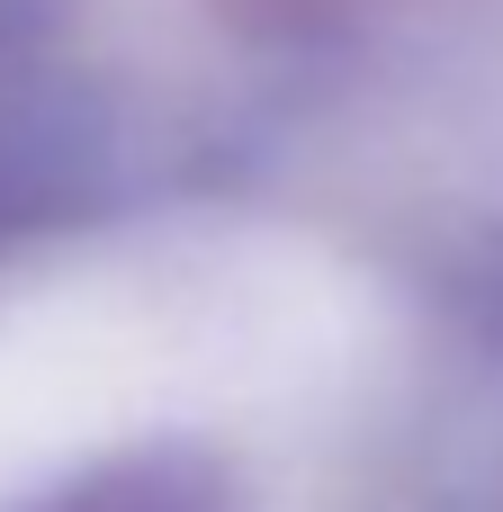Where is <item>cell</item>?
<instances>
[{
  "mask_svg": "<svg viewBox=\"0 0 503 512\" xmlns=\"http://www.w3.org/2000/svg\"><path fill=\"white\" fill-rule=\"evenodd\" d=\"M45 512H207V495L180 486L171 468H126V477L81 486V495H63V504H45Z\"/></svg>",
  "mask_w": 503,
  "mask_h": 512,
  "instance_id": "obj_1",
  "label": "cell"
}]
</instances>
